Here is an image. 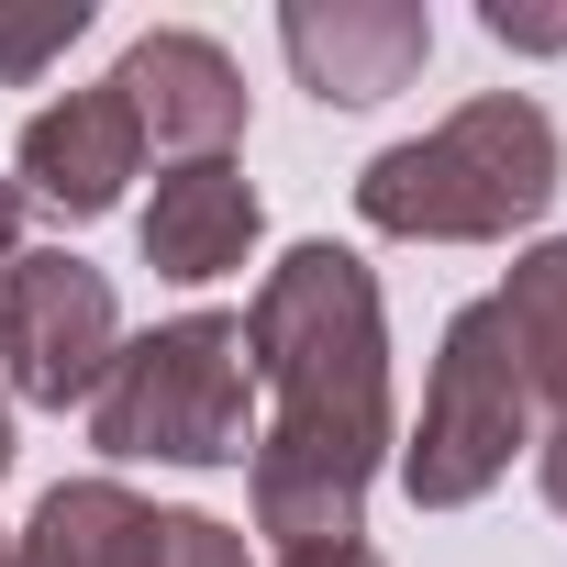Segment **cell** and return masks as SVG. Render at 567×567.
<instances>
[{
    "label": "cell",
    "mask_w": 567,
    "mask_h": 567,
    "mask_svg": "<svg viewBox=\"0 0 567 567\" xmlns=\"http://www.w3.org/2000/svg\"><path fill=\"white\" fill-rule=\"evenodd\" d=\"M245 368L278 390V423L256 434V534L290 556L357 545L368 478L390 456V334L379 278L346 245H290L245 301Z\"/></svg>",
    "instance_id": "1"
},
{
    "label": "cell",
    "mask_w": 567,
    "mask_h": 567,
    "mask_svg": "<svg viewBox=\"0 0 567 567\" xmlns=\"http://www.w3.org/2000/svg\"><path fill=\"white\" fill-rule=\"evenodd\" d=\"M545 200H556V123L523 90H478L467 112L368 156V178H357V212L412 245H501Z\"/></svg>",
    "instance_id": "2"
},
{
    "label": "cell",
    "mask_w": 567,
    "mask_h": 567,
    "mask_svg": "<svg viewBox=\"0 0 567 567\" xmlns=\"http://www.w3.org/2000/svg\"><path fill=\"white\" fill-rule=\"evenodd\" d=\"M245 323L234 312H178L156 334H134L112 357V379L90 390V445L101 456H156V467H234L245 434Z\"/></svg>",
    "instance_id": "3"
},
{
    "label": "cell",
    "mask_w": 567,
    "mask_h": 567,
    "mask_svg": "<svg viewBox=\"0 0 567 567\" xmlns=\"http://www.w3.org/2000/svg\"><path fill=\"white\" fill-rule=\"evenodd\" d=\"M534 445V379H523V346L501 323V301H467L434 346V379H423V423L401 445V489L423 512H456L478 501L512 456Z\"/></svg>",
    "instance_id": "4"
},
{
    "label": "cell",
    "mask_w": 567,
    "mask_h": 567,
    "mask_svg": "<svg viewBox=\"0 0 567 567\" xmlns=\"http://www.w3.org/2000/svg\"><path fill=\"white\" fill-rule=\"evenodd\" d=\"M112 357H123V312H112V278L90 256L45 245V256L0 267V368H12L23 401L68 412L112 379Z\"/></svg>",
    "instance_id": "5"
},
{
    "label": "cell",
    "mask_w": 567,
    "mask_h": 567,
    "mask_svg": "<svg viewBox=\"0 0 567 567\" xmlns=\"http://www.w3.org/2000/svg\"><path fill=\"white\" fill-rule=\"evenodd\" d=\"M278 45H290L312 101L368 112V101L412 90V68L434 56V12L423 0H290V12H278Z\"/></svg>",
    "instance_id": "6"
},
{
    "label": "cell",
    "mask_w": 567,
    "mask_h": 567,
    "mask_svg": "<svg viewBox=\"0 0 567 567\" xmlns=\"http://www.w3.org/2000/svg\"><path fill=\"white\" fill-rule=\"evenodd\" d=\"M12 189H34L45 212H68V223H101L112 200H123V178L145 167V123H134V101L101 79V90H68V101H45L34 123H23V145H12Z\"/></svg>",
    "instance_id": "7"
},
{
    "label": "cell",
    "mask_w": 567,
    "mask_h": 567,
    "mask_svg": "<svg viewBox=\"0 0 567 567\" xmlns=\"http://www.w3.org/2000/svg\"><path fill=\"white\" fill-rule=\"evenodd\" d=\"M112 90L134 101V123L189 167V156H223L234 134H245V79H234V56L212 45V34H145L123 68H112Z\"/></svg>",
    "instance_id": "8"
},
{
    "label": "cell",
    "mask_w": 567,
    "mask_h": 567,
    "mask_svg": "<svg viewBox=\"0 0 567 567\" xmlns=\"http://www.w3.org/2000/svg\"><path fill=\"white\" fill-rule=\"evenodd\" d=\"M245 245H256V189H245V167L189 156V167L156 178V200H145V267H156V278H223V267H245Z\"/></svg>",
    "instance_id": "9"
},
{
    "label": "cell",
    "mask_w": 567,
    "mask_h": 567,
    "mask_svg": "<svg viewBox=\"0 0 567 567\" xmlns=\"http://www.w3.org/2000/svg\"><path fill=\"white\" fill-rule=\"evenodd\" d=\"M12 567H156V501H134L123 478H68L34 501Z\"/></svg>",
    "instance_id": "10"
},
{
    "label": "cell",
    "mask_w": 567,
    "mask_h": 567,
    "mask_svg": "<svg viewBox=\"0 0 567 567\" xmlns=\"http://www.w3.org/2000/svg\"><path fill=\"white\" fill-rule=\"evenodd\" d=\"M501 323H512V346H523L534 401H556V423H567V234H556V245H534V256H512Z\"/></svg>",
    "instance_id": "11"
},
{
    "label": "cell",
    "mask_w": 567,
    "mask_h": 567,
    "mask_svg": "<svg viewBox=\"0 0 567 567\" xmlns=\"http://www.w3.org/2000/svg\"><path fill=\"white\" fill-rule=\"evenodd\" d=\"M79 34H90V0H0V90L45 79Z\"/></svg>",
    "instance_id": "12"
},
{
    "label": "cell",
    "mask_w": 567,
    "mask_h": 567,
    "mask_svg": "<svg viewBox=\"0 0 567 567\" xmlns=\"http://www.w3.org/2000/svg\"><path fill=\"white\" fill-rule=\"evenodd\" d=\"M156 567H245V545L212 512H156Z\"/></svg>",
    "instance_id": "13"
},
{
    "label": "cell",
    "mask_w": 567,
    "mask_h": 567,
    "mask_svg": "<svg viewBox=\"0 0 567 567\" xmlns=\"http://www.w3.org/2000/svg\"><path fill=\"white\" fill-rule=\"evenodd\" d=\"M501 45H567V12H512V0H489V12H478Z\"/></svg>",
    "instance_id": "14"
},
{
    "label": "cell",
    "mask_w": 567,
    "mask_h": 567,
    "mask_svg": "<svg viewBox=\"0 0 567 567\" xmlns=\"http://www.w3.org/2000/svg\"><path fill=\"white\" fill-rule=\"evenodd\" d=\"M12 256H23V189L0 178V267H12Z\"/></svg>",
    "instance_id": "15"
},
{
    "label": "cell",
    "mask_w": 567,
    "mask_h": 567,
    "mask_svg": "<svg viewBox=\"0 0 567 567\" xmlns=\"http://www.w3.org/2000/svg\"><path fill=\"white\" fill-rule=\"evenodd\" d=\"M278 567H379L368 545H312V556H278Z\"/></svg>",
    "instance_id": "16"
},
{
    "label": "cell",
    "mask_w": 567,
    "mask_h": 567,
    "mask_svg": "<svg viewBox=\"0 0 567 567\" xmlns=\"http://www.w3.org/2000/svg\"><path fill=\"white\" fill-rule=\"evenodd\" d=\"M545 501H556V512H567V423H556V434H545Z\"/></svg>",
    "instance_id": "17"
},
{
    "label": "cell",
    "mask_w": 567,
    "mask_h": 567,
    "mask_svg": "<svg viewBox=\"0 0 567 567\" xmlns=\"http://www.w3.org/2000/svg\"><path fill=\"white\" fill-rule=\"evenodd\" d=\"M0 567H12V545H0Z\"/></svg>",
    "instance_id": "18"
}]
</instances>
